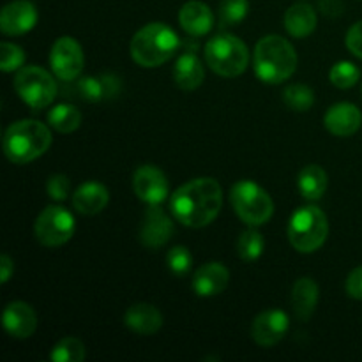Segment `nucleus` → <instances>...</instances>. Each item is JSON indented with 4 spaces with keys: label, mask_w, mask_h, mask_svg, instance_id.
I'll list each match as a JSON object with an SVG mask.
<instances>
[{
    "label": "nucleus",
    "mask_w": 362,
    "mask_h": 362,
    "mask_svg": "<svg viewBox=\"0 0 362 362\" xmlns=\"http://www.w3.org/2000/svg\"><path fill=\"white\" fill-rule=\"evenodd\" d=\"M223 207V191L216 179L200 177L180 186L170 198V211L189 228H204L218 218Z\"/></svg>",
    "instance_id": "obj_1"
},
{
    "label": "nucleus",
    "mask_w": 362,
    "mask_h": 362,
    "mask_svg": "<svg viewBox=\"0 0 362 362\" xmlns=\"http://www.w3.org/2000/svg\"><path fill=\"white\" fill-rule=\"evenodd\" d=\"M297 53L292 42L281 35H265L255 48V74L269 85L288 80L297 69Z\"/></svg>",
    "instance_id": "obj_2"
},
{
    "label": "nucleus",
    "mask_w": 362,
    "mask_h": 362,
    "mask_svg": "<svg viewBox=\"0 0 362 362\" xmlns=\"http://www.w3.org/2000/svg\"><path fill=\"white\" fill-rule=\"evenodd\" d=\"M4 154L14 165H27L41 158L52 145L48 126L39 120L23 119L13 122L2 138Z\"/></svg>",
    "instance_id": "obj_3"
},
{
    "label": "nucleus",
    "mask_w": 362,
    "mask_h": 362,
    "mask_svg": "<svg viewBox=\"0 0 362 362\" xmlns=\"http://www.w3.org/2000/svg\"><path fill=\"white\" fill-rule=\"evenodd\" d=\"M180 46L179 35L161 21L141 27L131 39V57L141 67H159L168 62Z\"/></svg>",
    "instance_id": "obj_4"
},
{
    "label": "nucleus",
    "mask_w": 362,
    "mask_h": 362,
    "mask_svg": "<svg viewBox=\"0 0 362 362\" xmlns=\"http://www.w3.org/2000/svg\"><path fill=\"white\" fill-rule=\"evenodd\" d=\"M327 216L317 205H304L290 218L288 240L299 253H313L320 250L327 240Z\"/></svg>",
    "instance_id": "obj_5"
},
{
    "label": "nucleus",
    "mask_w": 362,
    "mask_h": 362,
    "mask_svg": "<svg viewBox=\"0 0 362 362\" xmlns=\"http://www.w3.org/2000/svg\"><path fill=\"white\" fill-rule=\"evenodd\" d=\"M205 60L219 76L235 78L246 71L250 64V52L235 35L219 34L205 45Z\"/></svg>",
    "instance_id": "obj_6"
},
{
    "label": "nucleus",
    "mask_w": 362,
    "mask_h": 362,
    "mask_svg": "<svg viewBox=\"0 0 362 362\" xmlns=\"http://www.w3.org/2000/svg\"><path fill=\"white\" fill-rule=\"evenodd\" d=\"M235 214L250 226H260L274 214V204L267 191L251 180H240L230 191Z\"/></svg>",
    "instance_id": "obj_7"
},
{
    "label": "nucleus",
    "mask_w": 362,
    "mask_h": 362,
    "mask_svg": "<svg viewBox=\"0 0 362 362\" xmlns=\"http://www.w3.org/2000/svg\"><path fill=\"white\" fill-rule=\"evenodd\" d=\"M14 90L32 110L48 108L57 98L55 78L37 66H25L14 76Z\"/></svg>",
    "instance_id": "obj_8"
},
{
    "label": "nucleus",
    "mask_w": 362,
    "mask_h": 362,
    "mask_svg": "<svg viewBox=\"0 0 362 362\" xmlns=\"http://www.w3.org/2000/svg\"><path fill=\"white\" fill-rule=\"evenodd\" d=\"M35 239L46 247H59L69 243L74 233V218L67 209L49 205L37 216L34 225Z\"/></svg>",
    "instance_id": "obj_9"
},
{
    "label": "nucleus",
    "mask_w": 362,
    "mask_h": 362,
    "mask_svg": "<svg viewBox=\"0 0 362 362\" xmlns=\"http://www.w3.org/2000/svg\"><path fill=\"white\" fill-rule=\"evenodd\" d=\"M49 66L53 74L64 81L76 80L85 66L83 49L76 39L64 35L57 39L49 52Z\"/></svg>",
    "instance_id": "obj_10"
},
{
    "label": "nucleus",
    "mask_w": 362,
    "mask_h": 362,
    "mask_svg": "<svg viewBox=\"0 0 362 362\" xmlns=\"http://www.w3.org/2000/svg\"><path fill=\"white\" fill-rule=\"evenodd\" d=\"M134 194L147 205H161L168 198V179L159 168L144 165L133 175Z\"/></svg>",
    "instance_id": "obj_11"
},
{
    "label": "nucleus",
    "mask_w": 362,
    "mask_h": 362,
    "mask_svg": "<svg viewBox=\"0 0 362 362\" xmlns=\"http://www.w3.org/2000/svg\"><path fill=\"white\" fill-rule=\"evenodd\" d=\"M290 327V318L281 310H269L258 315L251 325V338L257 345L274 346L286 336Z\"/></svg>",
    "instance_id": "obj_12"
},
{
    "label": "nucleus",
    "mask_w": 362,
    "mask_h": 362,
    "mask_svg": "<svg viewBox=\"0 0 362 362\" xmlns=\"http://www.w3.org/2000/svg\"><path fill=\"white\" fill-rule=\"evenodd\" d=\"M173 235V221L159 205H148L140 226V243L148 250L163 247Z\"/></svg>",
    "instance_id": "obj_13"
},
{
    "label": "nucleus",
    "mask_w": 362,
    "mask_h": 362,
    "mask_svg": "<svg viewBox=\"0 0 362 362\" xmlns=\"http://www.w3.org/2000/svg\"><path fill=\"white\" fill-rule=\"evenodd\" d=\"M37 23V9L28 0H13L0 13V30L6 35H23Z\"/></svg>",
    "instance_id": "obj_14"
},
{
    "label": "nucleus",
    "mask_w": 362,
    "mask_h": 362,
    "mask_svg": "<svg viewBox=\"0 0 362 362\" xmlns=\"http://www.w3.org/2000/svg\"><path fill=\"white\" fill-rule=\"evenodd\" d=\"M4 329L9 336L16 339H27L37 329V315L32 310L30 304L14 300L7 304L2 315Z\"/></svg>",
    "instance_id": "obj_15"
},
{
    "label": "nucleus",
    "mask_w": 362,
    "mask_h": 362,
    "mask_svg": "<svg viewBox=\"0 0 362 362\" xmlns=\"http://www.w3.org/2000/svg\"><path fill=\"white\" fill-rule=\"evenodd\" d=\"M362 124V113L352 103H338L327 110L324 117V126L334 136H352L359 131Z\"/></svg>",
    "instance_id": "obj_16"
},
{
    "label": "nucleus",
    "mask_w": 362,
    "mask_h": 362,
    "mask_svg": "<svg viewBox=\"0 0 362 362\" xmlns=\"http://www.w3.org/2000/svg\"><path fill=\"white\" fill-rule=\"evenodd\" d=\"M230 281V271L219 262L205 264L194 272L193 276V290L200 297L219 296L225 292Z\"/></svg>",
    "instance_id": "obj_17"
},
{
    "label": "nucleus",
    "mask_w": 362,
    "mask_h": 362,
    "mask_svg": "<svg viewBox=\"0 0 362 362\" xmlns=\"http://www.w3.org/2000/svg\"><path fill=\"white\" fill-rule=\"evenodd\" d=\"M179 23L191 37H204L212 30L214 16L207 4L200 0H189L180 7Z\"/></svg>",
    "instance_id": "obj_18"
},
{
    "label": "nucleus",
    "mask_w": 362,
    "mask_h": 362,
    "mask_svg": "<svg viewBox=\"0 0 362 362\" xmlns=\"http://www.w3.org/2000/svg\"><path fill=\"white\" fill-rule=\"evenodd\" d=\"M124 324L127 329L140 336H152L163 327V315L152 304L140 303L131 306L124 315Z\"/></svg>",
    "instance_id": "obj_19"
},
{
    "label": "nucleus",
    "mask_w": 362,
    "mask_h": 362,
    "mask_svg": "<svg viewBox=\"0 0 362 362\" xmlns=\"http://www.w3.org/2000/svg\"><path fill=\"white\" fill-rule=\"evenodd\" d=\"M110 202V193L103 184L99 182H85L73 193V207L74 211L83 216H95Z\"/></svg>",
    "instance_id": "obj_20"
},
{
    "label": "nucleus",
    "mask_w": 362,
    "mask_h": 362,
    "mask_svg": "<svg viewBox=\"0 0 362 362\" xmlns=\"http://www.w3.org/2000/svg\"><path fill=\"white\" fill-rule=\"evenodd\" d=\"M173 80H175L177 87L182 90H197L205 80V71L198 57L194 52H184L182 55L177 59L175 67H173Z\"/></svg>",
    "instance_id": "obj_21"
},
{
    "label": "nucleus",
    "mask_w": 362,
    "mask_h": 362,
    "mask_svg": "<svg viewBox=\"0 0 362 362\" xmlns=\"http://www.w3.org/2000/svg\"><path fill=\"white\" fill-rule=\"evenodd\" d=\"M318 304V285L311 278H300L292 290V308L300 322H308Z\"/></svg>",
    "instance_id": "obj_22"
},
{
    "label": "nucleus",
    "mask_w": 362,
    "mask_h": 362,
    "mask_svg": "<svg viewBox=\"0 0 362 362\" xmlns=\"http://www.w3.org/2000/svg\"><path fill=\"white\" fill-rule=\"evenodd\" d=\"M318 18L310 4H296L285 13V28L290 35L304 39L317 28Z\"/></svg>",
    "instance_id": "obj_23"
},
{
    "label": "nucleus",
    "mask_w": 362,
    "mask_h": 362,
    "mask_svg": "<svg viewBox=\"0 0 362 362\" xmlns=\"http://www.w3.org/2000/svg\"><path fill=\"white\" fill-rule=\"evenodd\" d=\"M297 187L306 200H320L327 189V173L318 165H306L297 177Z\"/></svg>",
    "instance_id": "obj_24"
},
{
    "label": "nucleus",
    "mask_w": 362,
    "mask_h": 362,
    "mask_svg": "<svg viewBox=\"0 0 362 362\" xmlns=\"http://www.w3.org/2000/svg\"><path fill=\"white\" fill-rule=\"evenodd\" d=\"M119 80L115 76H110V74L101 78L85 76L80 78V81H78V92L81 94V98L90 103L101 101L105 98H112V95L119 92Z\"/></svg>",
    "instance_id": "obj_25"
},
{
    "label": "nucleus",
    "mask_w": 362,
    "mask_h": 362,
    "mask_svg": "<svg viewBox=\"0 0 362 362\" xmlns=\"http://www.w3.org/2000/svg\"><path fill=\"white\" fill-rule=\"evenodd\" d=\"M48 124L57 133L69 134L81 124V112L73 105H57L49 110Z\"/></svg>",
    "instance_id": "obj_26"
},
{
    "label": "nucleus",
    "mask_w": 362,
    "mask_h": 362,
    "mask_svg": "<svg viewBox=\"0 0 362 362\" xmlns=\"http://www.w3.org/2000/svg\"><path fill=\"white\" fill-rule=\"evenodd\" d=\"M265 247L264 235L258 230L250 228L246 232L240 233L239 240H237V253L244 262H255L262 257Z\"/></svg>",
    "instance_id": "obj_27"
},
{
    "label": "nucleus",
    "mask_w": 362,
    "mask_h": 362,
    "mask_svg": "<svg viewBox=\"0 0 362 362\" xmlns=\"http://www.w3.org/2000/svg\"><path fill=\"white\" fill-rule=\"evenodd\" d=\"M87 357L85 345L76 338H64L53 346L49 359L53 362H81Z\"/></svg>",
    "instance_id": "obj_28"
},
{
    "label": "nucleus",
    "mask_w": 362,
    "mask_h": 362,
    "mask_svg": "<svg viewBox=\"0 0 362 362\" xmlns=\"http://www.w3.org/2000/svg\"><path fill=\"white\" fill-rule=\"evenodd\" d=\"M283 103L293 112H308L315 103V94L308 85H288L283 90Z\"/></svg>",
    "instance_id": "obj_29"
},
{
    "label": "nucleus",
    "mask_w": 362,
    "mask_h": 362,
    "mask_svg": "<svg viewBox=\"0 0 362 362\" xmlns=\"http://www.w3.org/2000/svg\"><path fill=\"white\" fill-rule=\"evenodd\" d=\"M361 71L356 64L349 62V60H341V62H336L334 66L331 67V73H329V80L334 87L343 88H352L354 85L359 81Z\"/></svg>",
    "instance_id": "obj_30"
},
{
    "label": "nucleus",
    "mask_w": 362,
    "mask_h": 362,
    "mask_svg": "<svg viewBox=\"0 0 362 362\" xmlns=\"http://www.w3.org/2000/svg\"><path fill=\"white\" fill-rule=\"evenodd\" d=\"M250 13L247 0H223L219 6V23L221 27H235Z\"/></svg>",
    "instance_id": "obj_31"
},
{
    "label": "nucleus",
    "mask_w": 362,
    "mask_h": 362,
    "mask_svg": "<svg viewBox=\"0 0 362 362\" xmlns=\"http://www.w3.org/2000/svg\"><path fill=\"white\" fill-rule=\"evenodd\" d=\"M25 64V52L14 42L4 41L0 45V69L4 73H13V71L21 69Z\"/></svg>",
    "instance_id": "obj_32"
},
{
    "label": "nucleus",
    "mask_w": 362,
    "mask_h": 362,
    "mask_svg": "<svg viewBox=\"0 0 362 362\" xmlns=\"http://www.w3.org/2000/svg\"><path fill=\"white\" fill-rule=\"evenodd\" d=\"M166 264H168V269L172 271V274L180 278V276H186L187 272L191 271L193 257H191L187 247L175 246L168 251V255H166Z\"/></svg>",
    "instance_id": "obj_33"
},
{
    "label": "nucleus",
    "mask_w": 362,
    "mask_h": 362,
    "mask_svg": "<svg viewBox=\"0 0 362 362\" xmlns=\"http://www.w3.org/2000/svg\"><path fill=\"white\" fill-rule=\"evenodd\" d=\"M46 191H48V197L55 202H64L69 198L71 193V182L66 175L62 173H55L48 179L46 182Z\"/></svg>",
    "instance_id": "obj_34"
},
{
    "label": "nucleus",
    "mask_w": 362,
    "mask_h": 362,
    "mask_svg": "<svg viewBox=\"0 0 362 362\" xmlns=\"http://www.w3.org/2000/svg\"><path fill=\"white\" fill-rule=\"evenodd\" d=\"M346 48L362 60V20L350 27L346 34Z\"/></svg>",
    "instance_id": "obj_35"
},
{
    "label": "nucleus",
    "mask_w": 362,
    "mask_h": 362,
    "mask_svg": "<svg viewBox=\"0 0 362 362\" xmlns=\"http://www.w3.org/2000/svg\"><path fill=\"white\" fill-rule=\"evenodd\" d=\"M345 286H346V293H349L352 299L362 300V265L350 272L349 278H346Z\"/></svg>",
    "instance_id": "obj_36"
},
{
    "label": "nucleus",
    "mask_w": 362,
    "mask_h": 362,
    "mask_svg": "<svg viewBox=\"0 0 362 362\" xmlns=\"http://www.w3.org/2000/svg\"><path fill=\"white\" fill-rule=\"evenodd\" d=\"M320 9L331 18L339 16L343 13V0H320Z\"/></svg>",
    "instance_id": "obj_37"
},
{
    "label": "nucleus",
    "mask_w": 362,
    "mask_h": 362,
    "mask_svg": "<svg viewBox=\"0 0 362 362\" xmlns=\"http://www.w3.org/2000/svg\"><path fill=\"white\" fill-rule=\"evenodd\" d=\"M13 272H14L13 260H11L7 255H2V257H0V283L6 285V283L11 279V276H13Z\"/></svg>",
    "instance_id": "obj_38"
}]
</instances>
